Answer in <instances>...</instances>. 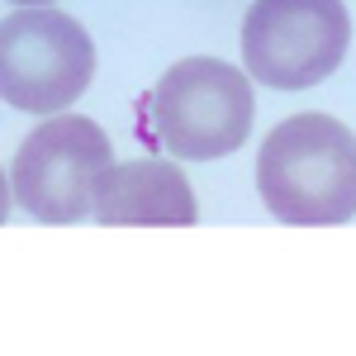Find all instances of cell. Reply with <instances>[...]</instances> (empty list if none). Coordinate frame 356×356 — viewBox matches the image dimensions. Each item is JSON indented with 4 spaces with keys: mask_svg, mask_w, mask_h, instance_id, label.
Listing matches in <instances>:
<instances>
[{
    "mask_svg": "<svg viewBox=\"0 0 356 356\" xmlns=\"http://www.w3.org/2000/svg\"><path fill=\"white\" fill-rule=\"evenodd\" d=\"M90 214L105 228H191L200 219V204L181 166L134 157V162L105 166Z\"/></svg>",
    "mask_w": 356,
    "mask_h": 356,
    "instance_id": "obj_6",
    "label": "cell"
},
{
    "mask_svg": "<svg viewBox=\"0 0 356 356\" xmlns=\"http://www.w3.org/2000/svg\"><path fill=\"white\" fill-rule=\"evenodd\" d=\"M257 119V95L243 67L219 57H186L138 105V124L152 147L181 162H214L243 147Z\"/></svg>",
    "mask_w": 356,
    "mask_h": 356,
    "instance_id": "obj_2",
    "label": "cell"
},
{
    "mask_svg": "<svg viewBox=\"0 0 356 356\" xmlns=\"http://www.w3.org/2000/svg\"><path fill=\"white\" fill-rule=\"evenodd\" d=\"M10 204H15V191H10V176L0 171V223L10 219Z\"/></svg>",
    "mask_w": 356,
    "mask_h": 356,
    "instance_id": "obj_7",
    "label": "cell"
},
{
    "mask_svg": "<svg viewBox=\"0 0 356 356\" xmlns=\"http://www.w3.org/2000/svg\"><path fill=\"white\" fill-rule=\"evenodd\" d=\"M110 138L81 114H43L10 166L15 204L38 223H81L110 166Z\"/></svg>",
    "mask_w": 356,
    "mask_h": 356,
    "instance_id": "obj_5",
    "label": "cell"
},
{
    "mask_svg": "<svg viewBox=\"0 0 356 356\" xmlns=\"http://www.w3.org/2000/svg\"><path fill=\"white\" fill-rule=\"evenodd\" d=\"M257 191L275 219L295 228L356 219V134L332 114L280 119L257 152Z\"/></svg>",
    "mask_w": 356,
    "mask_h": 356,
    "instance_id": "obj_1",
    "label": "cell"
},
{
    "mask_svg": "<svg viewBox=\"0 0 356 356\" xmlns=\"http://www.w3.org/2000/svg\"><path fill=\"white\" fill-rule=\"evenodd\" d=\"M95 76V43L72 15L24 5L0 19V100L24 114H57Z\"/></svg>",
    "mask_w": 356,
    "mask_h": 356,
    "instance_id": "obj_3",
    "label": "cell"
},
{
    "mask_svg": "<svg viewBox=\"0 0 356 356\" xmlns=\"http://www.w3.org/2000/svg\"><path fill=\"white\" fill-rule=\"evenodd\" d=\"M352 43L342 0H252L243 15V67L271 90H309L328 81Z\"/></svg>",
    "mask_w": 356,
    "mask_h": 356,
    "instance_id": "obj_4",
    "label": "cell"
},
{
    "mask_svg": "<svg viewBox=\"0 0 356 356\" xmlns=\"http://www.w3.org/2000/svg\"><path fill=\"white\" fill-rule=\"evenodd\" d=\"M10 5H53V0H10Z\"/></svg>",
    "mask_w": 356,
    "mask_h": 356,
    "instance_id": "obj_8",
    "label": "cell"
}]
</instances>
